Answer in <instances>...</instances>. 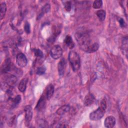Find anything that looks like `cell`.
I'll return each instance as SVG.
<instances>
[{
  "label": "cell",
  "instance_id": "83f0119b",
  "mask_svg": "<svg viewBox=\"0 0 128 128\" xmlns=\"http://www.w3.org/2000/svg\"><path fill=\"white\" fill-rule=\"evenodd\" d=\"M118 22H119V23H120V26L121 27H124L125 26V22H124V20H123V18H119L118 20Z\"/></svg>",
  "mask_w": 128,
  "mask_h": 128
},
{
  "label": "cell",
  "instance_id": "7c38bea8",
  "mask_svg": "<svg viewBox=\"0 0 128 128\" xmlns=\"http://www.w3.org/2000/svg\"><path fill=\"white\" fill-rule=\"evenodd\" d=\"M54 93V86L52 84H50L46 87V90H45V94L44 96H46L47 100H49L53 96Z\"/></svg>",
  "mask_w": 128,
  "mask_h": 128
},
{
  "label": "cell",
  "instance_id": "277c9868",
  "mask_svg": "<svg viewBox=\"0 0 128 128\" xmlns=\"http://www.w3.org/2000/svg\"><path fill=\"white\" fill-rule=\"evenodd\" d=\"M50 54L52 58L54 60L60 58L62 54V50L59 45L54 46L50 50Z\"/></svg>",
  "mask_w": 128,
  "mask_h": 128
},
{
  "label": "cell",
  "instance_id": "30bf717a",
  "mask_svg": "<svg viewBox=\"0 0 128 128\" xmlns=\"http://www.w3.org/2000/svg\"><path fill=\"white\" fill-rule=\"evenodd\" d=\"M46 98L44 95V96H41L36 106V110L38 111H41L46 106Z\"/></svg>",
  "mask_w": 128,
  "mask_h": 128
},
{
  "label": "cell",
  "instance_id": "9a60e30c",
  "mask_svg": "<svg viewBox=\"0 0 128 128\" xmlns=\"http://www.w3.org/2000/svg\"><path fill=\"white\" fill-rule=\"evenodd\" d=\"M64 43L70 49L74 48V44L70 35H66L64 39Z\"/></svg>",
  "mask_w": 128,
  "mask_h": 128
},
{
  "label": "cell",
  "instance_id": "7a4b0ae2",
  "mask_svg": "<svg viewBox=\"0 0 128 128\" xmlns=\"http://www.w3.org/2000/svg\"><path fill=\"white\" fill-rule=\"evenodd\" d=\"M68 60L74 71L78 70L80 66V58L79 55L74 51H70L68 54Z\"/></svg>",
  "mask_w": 128,
  "mask_h": 128
},
{
  "label": "cell",
  "instance_id": "5b68a950",
  "mask_svg": "<svg viewBox=\"0 0 128 128\" xmlns=\"http://www.w3.org/2000/svg\"><path fill=\"white\" fill-rule=\"evenodd\" d=\"M25 112V125L29 126L32 116V110L30 106L28 105L24 107Z\"/></svg>",
  "mask_w": 128,
  "mask_h": 128
},
{
  "label": "cell",
  "instance_id": "52a82bcc",
  "mask_svg": "<svg viewBox=\"0 0 128 128\" xmlns=\"http://www.w3.org/2000/svg\"><path fill=\"white\" fill-rule=\"evenodd\" d=\"M17 80L18 78L16 76L12 74H10L6 77L4 82L10 88H12L16 84Z\"/></svg>",
  "mask_w": 128,
  "mask_h": 128
},
{
  "label": "cell",
  "instance_id": "d4e9b609",
  "mask_svg": "<svg viewBox=\"0 0 128 128\" xmlns=\"http://www.w3.org/2000/svg\"><path fill=\"white\" fill-rule=\"evenodd\" d=\"M34 54L36 56L39 58H42L44 56V54L42 52V51L39 49H34Z\"/></svg>",
  "mask_w": 128,
  "mask_h": 128
},
{
  "label": "cell",
  "instance_id": "7402d4cb",
  "mask_svg": "<svg viewBox=\"0 0 128 128\" xmlns=\"http://www.w3.org/2000/svg\"><path fill=\"white\" fill-rule=\"evenodd\" d=\"M64 2V6L65 10L67 12H70L72 10V3L70 1H64L62 2Z\"/></svg>",
  "mask_w": 128,
  "mask_h": 128
},
{
  "label": "cell",
  "instance_id": "e0dca14e",
  "mask_svg": "<svg viewBox=\"0 0 128 128\" xmlns=\"http://www.w3.org/2000/svg\"><path fill=\"white\" fill-rule=\"evenodd\" d=\"M60 33V30L58 28L55 27L53 30V33L52 36L48 38V41L53 42L55 40V39L56 38V36Z\"/></svg>",
  "mask_w": 128,
  "mask_h": 128
},
{
  "label": "cell",
  "instance_id": "3957f363",
  "mask_svg": "<svg viewBox=\"0 0 128 128\" xmlns=\"http://www.w3.org/2000/svg\"><path fill=\"white\" fill-rule=\"evenodd\" d=\"M106 108L100 106L96 110L90 114V118L92 120H98L101 119L104 116Z\"/></svg>",
  "mask_w": 128,
  "mask_h": 128
},
{
  "label": "cell",
  "instance_id": "2e32d148",
  "mask_svg": "<svg viewBox=\"0 0 128 128\" xmlns=\"http://www.w3.org/2000/svg\"><path fill=\"white\" fill-rule=\"evenodd\" d=\"M11 67V62L9 58L6 59L4 62V63L2 66V72H8Z\"/></svg>",
  "mask_w": 128,
  "mask_h": 128
},
{
  "label": "cell",
  "instance_id": "ac0fdd59",
  "mask_svg": "<svg viewBox=\"0 0 128 128\" xmlns=\"http://www.w3.org/2000/svg\"><path fill=\"white\" fill-rule=\"evenodd\" d=\"M96 14L100 21L102 22L105 20L106 16V13L105 10H98L96 12Z\"/></svg>",
  "mask_w": 128,
  "mask_h": 128
},
{
  "label": "cell",
  "instance_id": "d6986e66",
  "mask_svg": "<svg viewBox=\"0 0 128 128\" xmlns=\"http://www.w3.org/2000/svg\"><path fill=\"white\" fill-rule=\"evenodd\" d=\"M6 4L4 2H2L0 4V20H2L6 14Z\"/></svg>",
  "mask_w": 128,
  "mask_h": 128
},
{
  "label": "cell",
  "instance_id": "6da1fadb",
  "mask_svg": "<svg viewBox=\"0 0 128 128\" xmlns=\"http://www.w3.org/2000/svg\"><path fill=\"white\" fill-rule=\"evenodd\" d=\"M75 38L77 40L80 48L87 53L96 52L99 48V44L96 42H93L88 32L80 30L75 34Z\"/></svg>",
  "mask_w": 128,
  "mask_h": 128
},
{
  "label": "cell",
  "instance_id": "603a6c76",
  "mask_svg": "<svg viewBox=\"0 0 128 128\" xmlns=\"http://www.w3.org/2000/svg\"><path fill=\"white\" fill-rule=\"evenodd\" d=\"M102 1L101 0H96L93 2V8H99L102 7Z\"/></svg>",
  "mask_w": 128,
  "mask_h": 128
},
{
  "label": "cell",
  "instance_id": "4fadbf2b",
  "mask_svg": "<svg viewBox=\"0 0 128 128\" xmlns=\"http://www.w3.org/2000/svg\"><path fill=\"white\" fill-rule=\"evenodd\" d=\"M28 82V78H24L21 80L18 85V89L20 92H24L26 90Z\"/></svg>",
  "mask_w": 128,
  "mask_h": 128
},
{
  "label": "cell",
  "instance_id": "ba28073f",
  "mask_svg": "<svg viewBox=\"0 0 128 128\" xmlns=\"http://www.w3.org/2000/svg\"><path fill=\"white\" fill-rule=\"evenodd\" d=\"M116 124V119L115 118L112 116H107L104 122V124L105 127L108 128H113Z\"/></svg>",
  "mask_w": 128,
  "mask_h": 128
},
{
  "label": "cell",
  "instance_id": "8992f818",
  "mask_svg": "<svg viewBox=\"0 0 128 128\" xmlns=\"http://www.w3.org/2000/svg\"><path fill=\"white\" fill-rule=\"evenodd\" d=\"M28 62L26 56L22 53H19L16 56V64L20 67L25 66Z\"/></svg>",
  "mask_w": 128,
  "mask_h": 128
},
{
  "label": "cell",
  "instance_id": "8fae6325",
  "mask_svg": "<svg viewBox=\"0 0 128 128\" xmlns=\"http://www.w3.org/2000/svg\"><path fill=\"white\" fill-rule=\"evenodd\" d=\"M95 100V98L94 95L92 94H88L84 98V104L86 106H90L93 104Z\"/></svg>",
  "mask_w": 128,
  "mask_h": 128
},
{
  "label": "cell",
  "instance_id": "ffe728a7",
  "mask_svg": "<svg viewBox=\"0 0 128 128\" xmlns=\"http://www.w3.org/2000/svg\"><path fill=\"white\" fill-rule=\"evenodd\" d=\"M122 52H126V56L128 52V38L126 36L122 40Z\"/></svg>",
  "mask_w": 128,
  "mask_h": 128
},
{
  "label": "cell",
  "instance_id": "cb8c5ba5",
  "mask_svg": "<svg viewBox=\"0 0 128 128\" xmlns=\"http://www.w3.org/2000/svg\"><path fill=\"white\" fill-rule=\"evenodd\" d=\"M12 104L14 106H16L21 101V96L20 95H17L14 98H12Z\"/></svg>",
  "mask_w": 128,
  "mask_h": 128
},
{
  "label": "cell",
  "instance_id": "44dd1931",
  "mask_svg": "<svg viewBox=\"0 0 128 128\" xmlns=\"http://www.w3.org/2000/svg\"><path fill=\"white\" fill-rule=\"evenodd\" d=\"M50 6L49 4H46L45 5H44L42 8L41 14H40V16H42L44 14H45L46 13L50 11Z\"/></svg>",
  "mask_w": 128,
  "mask_h": 128
},
{
  "label": "cell",
  "instance_id": "484cf974",
  "mask_svg": "<svg viewBox=\"0 0 128 128\" xmlns=\"http://www.w3.org/2000/svg\"><path fill=\"white\" fill-rule=\"evenodd\" d=\"M46 68L44 66H41L40 67H38L36 69V74L38 75H42L45 72H46Z\"/></svg>",
  "mask_w": 128,
  "mask_h": 128
},
{
  "label": "cell",
  "instance_id": "9c48e42d",
  "mask_svg": "<svg viewBox=\"0 0 128 128\" xmlns=\"http://www.w3.org/2000/svg\"><path fill=\"white\" fill-rule=\"evenodd\" d=\"M66 66V61L64 58L61 59V60L58 62V74L60 76H62L64 75Z\"/></svg>",
  "mask_w": 128,
  "mask_h": 128
},
{
  "label": "cell",
  "instance_id": "4316f807",
  "mask_svg": "<svg viewBox=\"0 0 128 128\" xmlns=\"http://www.w3.org/2000/svg\"><path fill=\"white\" fill-rule=\"evenodd\" d=\"M24 30L25 32L27 34H29L30 32V24L28 22H25L24 26Z\"/></svg>",
  "mask_w": 128,
  "mask_h": 128
},
{
  "label": "cell",
  "instance_id": "5bb4252c",
  "mask_svg": "<svg viewBox=\"0 0 128 128\" xmlns=\"http://www.w3.org/2000/svg\"><path fill=\"white\" fill-rule=\"evenodd\" d=\"M70 110V107L68 105H64L58 109L56 113L58 116H62L69 112Z\"/></svg>",
  "mask_w": 128,
  "mask_h": 128
}]
</instances>
